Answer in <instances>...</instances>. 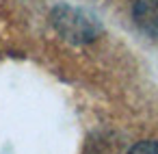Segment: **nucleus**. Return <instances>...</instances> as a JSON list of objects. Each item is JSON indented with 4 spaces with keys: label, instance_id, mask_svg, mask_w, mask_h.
Segmentation results:
<instances>
[{
    "label": "nucleus",
    "instance_id": "1",
    "mask_svg": "<svg viewBox=\"0 0 158 154\" xmlns=\"http://www.w3.org/2000/svg\"><path fill=\"white\" fill-rule=\"evenodd\" d=\"M134 20L141 31L152 37H158V0H136Z\"/></svg>",
    "mask_w": 158,
    "mask_h": 154
},
{
    "label": "nucleus",
    "instance_id": "2",
    "mask_svg": "<svg viewBox=\"0 0 158 154\" xmlns=\"http://www.w3.org/2000/svg\"><path fill=\"white\" fill-rule=\"evenodd\" d=\"M128 154H158V143L156 141H141Z\"/></svg>",
    "mask_w": 158,
    "mask_h": 154
}]
</instances>
